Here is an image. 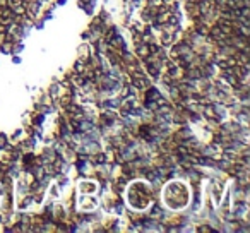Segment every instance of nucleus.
I'll return each mask as SVG.
<instances>
[]
</instances>
